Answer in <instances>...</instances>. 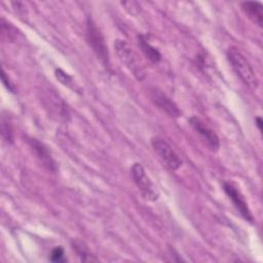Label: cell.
Instances as JSON below:
<instances>
[{
  "mask_svg": "<svg viewBox=\"0 0 263 263\" xmlns=\"http://www.w3.org/2000/svg\"><path fill=\"white\" fill-rule=\"evenodd\" d=\"M55 77L61 81L63 84L69 85L72 82V77L69 76L67 73H65L62 69H57L55 70Z\"/></svg>",
  "mask_w": 263,
  "mask_h": 263,
  "instance_id": "9a60e30c",
  "label": "cell"
},
{
  "mask_svg": "<svg viewBox=\"0 0 263 263\" xmlns=\"http://www.w3.org/2000/svg\"><path fill=\"white\" fill-rule=\"evenodd\" d=\"M86 42L95 52V54L100 59V61L105 65H110V57L108 51V46L105 41V37L103 36L100 29L97 27L92 18L88 17L86 20V31H85Z\"/></svg>",
  "mask_w": 263,
  "mask_h": 263,
  "instance_id": "7a4b0ae2",
  "label": "cell"
},
{
  "mask_svg": "<svg viewBox=\"0 0 263 263\" xmlns=\"http://www.w3.org/2000/svg\"><path fill=\"white\" fill-rule=\"evenodd\" d=\"M1 135L7 143L13 142V129L8 117L2 115L1 117Z\"/></svg>",
  "mask_w": 263,
  "mask_h": 263,
  "instance_id": "7c38bea8",
  "label": "cell"
},
{
  "mask_svg": "<svg viewBox=\"0 0 263 263\" xmlns=\"http://www.w3.org/2000/svg\"><path fill=\"white\" fill-rule=\"evenodd\" d=\"M255 121H256V125H257L258 129H259V130H262V124H263L262 118H261V117H256Z\"/></svg>",
  "mask_w": 263,
  "mask_h": 263,
  "instance_id": "e0dca14e",
  "label": "cell"
},
{
  "mask_svg": "<svg viewBox=\"0 0 263 263\" xmlns=\"http://www.w3.org/2000/svg\"><path fill=\"white\" fill-rule=\"evenodd\" d=\"M138 43H139V46H140L142 52L145 54V57L149 61H151L154 64H157L158 62H160L161 53L159 52V50L156 47H154L149 42V40L147 39V36L142 35V34L139 35L138 36Z\"/></svg>",
  "mask_w": 263,
  "mask_h": 263,
  "instance_id": "8fae6325",
  "label": "cell"
},
{
  "mask_svg": "<svg viewBox=\"0 0 263 263\" xmlns=\"http://www.w3.org/2000/svg\"><path fill=\"white\" fill-rule=\"evenodd\" d=\"M151 145L153 150L170 170L177 171L179 167H181L183 163L182 159L164 139L160 137H154L151 139Z\"/></svg>",
  "mask_w": 263,
  "mask_h": 263,
  "instance_id": "5b68a950",
  "label": "cell"
},
{
  "mask_svg": "<svg viewBox=\"0 0 263 263\" xmlns=\"http://www.w3.org/2000/svg\"><path fill=\"white\" fill-rule=\"evenodd\" d=\"M49 260L51 262H65L67 261V258L65 257V251L62 247H55L51 250Z\"/></svg>",
  "mask_w": 263,
  "mask_h": 263,
  "instance_id": "5bb4252c",
  "label": "cell"
},
{
  "mask_svg": "<svg viewBox=\"0 0 263 263\" xmlns=\"http://www.w3.org/2000/svg\"><path fill=\"white\" fill-rule=\"evenodd\" d=\"M114 49L119 61L124 64L126 68L129 69V71L137 79L142 80L145 77V72L138 64L136 54L130 45L124 40L117 39L114 42Z\"/></svg>",
  "mask_w": 263,
  "mask_h": 263,
  "instance_id": "277c9868",
  "label": "cell"
},
{
  "mask_svg": "<svg viewBox=\"0 0 263 263\" xmlns=\"http://www.w3.org/2000/svg\"><path fill=\"white\" fill-rule=\"evenodd\" d=\"M130 175L136 186L146 200L155 201L158 198V191L151 179L147 176L146 171L141 163L136 162L133 164L130 167Z\"/></svg>",
  "mask_w": 263,
  "mask_h": 263,
  "instance_id": "3957f363",
  "label": "cell"
},
{
  "mask_svg": "<svg viewBox=\"0 0 263 263\" xmlns=\"http://www.w3.org/2000/svg\"><path fill=\"white\" fill-rule=\"evenodd\" d=\"M226 55L233 71L241 79V81L251 88H257L258 86L257 76L251 64L246 59V57L236 47H233V46L228 48Z\"/></svg>",
  "mask_w": 263,
  "mask_h": 263,
  "instance_id": "6da1fadb",
  "label": "cell"
},
{
  "mask_svg": "<svg viewBox=\"0 0 263 263\" xmlns=\"http://www.w3.org/2000/svg\"><path fill=\"white\" fill-rule=\"evenodd\" d=\"M150 98L152 102L164 113L173 118H178L181 116L182 112L179 107L173 102L165 93H163L158 88H151L150 89Z\"/></svg>",
  "mask_w": 263,
  "mask_h": 263,
  "instance_id": "52a82bcc",
  "label": "cell"
},
{
  "mask_svg": "<svg viewBox=\"0 0 263 263\" xmlns=\"http://www.w3.org/2000/svg\"><path fill=\"white\" fill-rule=\"evenodd\" d=\"M72 248L75 250L77 255L80 257L82 261H91L92 260V255L89 254L87 248L81 242V241H73L72 242Z\"/></svg>",
  "mask_w": 263,
  "mask_h": 263,
  "instance_id": "4fadbf2b",
  "label": "cell"
},
{
  "mask_svg": "<svg viewBox=\"0 0 263 263\" xmlns=\"http://www.w3.org/2000/svg\"><path fill=\"white\" fill-rule=\"evenodd\" d=\"M189 123L193 127V129L201 136V138L206 142L212 150L217 151L219 149L220 141L217 134L211 127H209L200 118L192 116L189 118Z\"/></svg>",
  "mask_w": 263,
  "mask_h": 263,
  "instance_id": "ba28073f",
  "label": "cell"
},
{
  "mask_svg": "<svg viewBox=\"0 0 263 263\" xmlns=\"http://www.w3.org/2000/svg\"><path fill=\"white\" fill-rule=\"evenodd\" d=\"M1 79H2V82H3V84L5 85V87L9 90V91H11V92H14V86L11 84V82H10V80H9V78H7L6 77V73H5V71L2 69V71H1Z\"/></svg>",
  "mask_w": 263,
  "mask_h": 263,
  "instance_id": "2e32d148",
  "label": "cell"
},
{
  "mask_svg": "<svg viewBox=\"0 0 263 263\" xmlns=\"http://www.w3.org/2000/svg\"><path fill=\"white\" fill-rule=\"evenodd\" d=\"M28 142H29L30 147L34 151L35 155L40 160V162L47 170L54 173L57 171V164H55L53 158L51 157V154H50L48 148L43 143H41L40 141H38L36 139H30Z\"/></svg>",
  "mask_w": 263,
  "mask_h": 263,
  "instance_id": "9c48e42d",
  "label": "cell"
},
{
  "mask_svg": "<svg viewBox=\"0 0 263 263\" xmlns=\"http://www.w3.org/2000/svg\"><path fill=\"white\" fill-rule=\"evenodd\" d=\"M241 8L246 14L259 27L263 24V5L260 2H243Z\"/></svg>",
  "mask_w": 263,
  "mask_h": 263,
  "instance_id": "30bf717a",
  "label": "cell"
},
{
  "mask_svg": "<svg viewBox=\"0 0 263 263\" xmlns=\"http://www.w3.org/2000/svg\"><path fill=\"white\" fill-rule=\"evenodd\" d=\"M222 187H223L225 194L232 201L234 208L237 210L239 215L248 222L253 223L254 217H253V215L249 209L248 202H247L243 194L239 190L238 186L232 181H224L222 184Z\"/></svg>",
  "mask_w": 263,
  "mask_h": 263,
  "instance_id": "8992f818",
  "label": "cell"
}]
</instances>
